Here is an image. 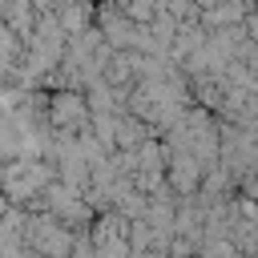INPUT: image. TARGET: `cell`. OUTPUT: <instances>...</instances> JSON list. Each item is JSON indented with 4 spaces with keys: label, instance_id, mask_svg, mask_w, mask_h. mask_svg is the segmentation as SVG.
<instances>
[{
    "label": "cell",
    "instance_id": "cell-1",
    "mask_svg": "<svg viewBox=\"0 0 258 258\" xmlns=\"http://www.w3.org/2000/svg\"><path fill=\"white\" fill-rule=\"evenodd\" d=\"M44 117L56 133H77L89 125V105L81 89H44Z\"/></svg>",
    "mask_w": 258,
    "mask_h": 258
},
{
    "label": "cell",
    "instance_id": "cell-2",
    "mask_svg": "<svg viewBox=\"0 0 258 258\" xmlns=\"http://www.w3.org/2000/svg\"><path fill=\"white\" fill-rule=\"evenodd\" d=\"M161 173H165V185H169V194H173V198H189V194H198L202 161H198L189 149H169V157H165Z\"/></svg>",
    "mask_w": 258,
    "mask_h": 258
},
{
    "label": "cell",
    "instance_id": "cell-3",
    "mask_svg": "<svg viewBox=\"0 0 258 258\" xmlns=\"http://www.w3.org/2000/svg\"><path fill=\"white\" fill-rule=\"evenodd\" d=\"M93 12H97V4H93V0H64V4H56V8H52V16H56V24H60L64 40H69V36H77L81 28H89V24H93Z\"/></svg>",
    "mask_w": 258,
    "mask_h": 258
},
{
    "label": "cell",
    "instance_id": "cell-4",
    "mask_svg": "<svg viewBox=\"0 0 258 258\" xmlns=\"http://www.w3.org/2000/svg\"><path fill=\"white\" fill-rule=\"evenodd\" d=\"M149 133V125L141 121V117H133V113H113V149H133L141 137Z\"/></svg>",
    "mask_w": 258,
    "mask_h": 258
},
{
    "label": "cell",
    "instance_id": "cell-5",
    "mask_svg": "<svg viewBox=\"0 0 258 258\" xmlns=\"http://www.w3.org/2000/svg\"><path fill=\"white\" fill-rule=\"evenodd\" d=\"M157 8H161L157 0H125V4H121V12H125L133 24H149V20L157 16Z\"/></svg>",
    "mask_w": 258,
    "mask_h": 258
},
{
    "label": "cell",
    "instance_id": "cell-6",
    "mask_svg": "<svg viewBox=\"0 0 258 258\" xmlns=\"http://www.w3.org/2000/svg\"><path fill=\"white\" fill-rule=\"evenodd\" d=\"M210 4H218V0H194V8L202 12V8H210Z\"/></svg>",
    "mask_w": 258,
    "mask_h": 258
}]
</instances>
